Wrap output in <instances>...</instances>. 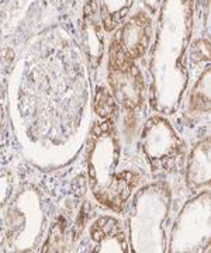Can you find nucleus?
<instances>
[{"instance_id":"f257e3e1","label":"nucleus","mask_w":211,"mask_h":253,"mask_svg":"<svg viewBox=\"0 0 211 253\" xmlns=\"http://www.w3.org/2000/svg\"><path fill=\"white\" fill-rule=\"evenodd\" d=\"M110 84L120 103L128 109L138 107L142 101L144 83L132 63L124 52L119 40H114L110 49Z\"/></svg>"},{"instance_id":"f03ea898","label":"nucleus","mask_w":211,"mask_h":253,"mask_svg":"<svg viewBox=\"0 0 211 253\" xmlns=\"http://www.w3.org/2000/svg\"><path fill=\"white\" fill-rule=\"evenodd\" d=\"M149 18L145 14H138L126 24L119 42L129 58H138L147 51L149 42Z\"/></svg>"},{"instance_id":"7ed1b4c3","label":"nucleus","mask_w":211,"mask_h":253,"mask_svg":"<svg viewBox=\"0 0 211 253\" xmlns=\"http://www.w3.org/2000/svg\"><path fill=\"white\" fill-rule=\"evenodd\" d=\"M96 111L99 113L100 117H110L116 111V104L113 101V97L106 89H100L96 94Z\"/></svg>"}]
</instances>
